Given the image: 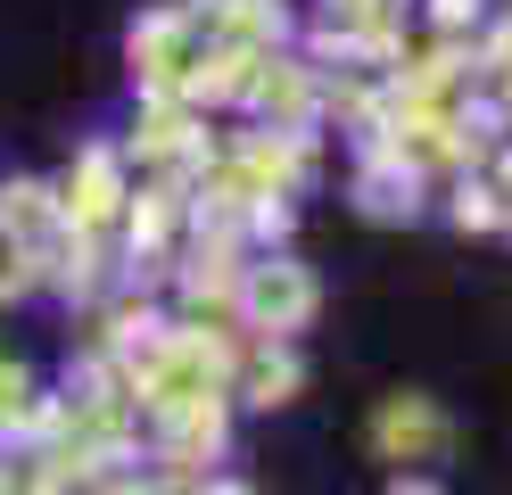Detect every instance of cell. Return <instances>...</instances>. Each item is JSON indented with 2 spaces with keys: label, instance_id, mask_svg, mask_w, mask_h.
<instances>
[{
  "label": "cell",
  "instance_id": "cell-1",
  "mask_svg": "<svg viewBox=\"0 0 512 495\" xmlns=\"http://www.w3.org/2000/svg\"><path fill=\"white\" fill-rule=\"evenodd\" d=\"M306 306H314V289H306V273H298V264H265V273L248 281V314L265 322V330L306 322Z\"/></svg>",
  "mask_w": 512,
  "mask_h": 495
},
{
  "label": "cell",
  "instance_id": "cell-2",
  "mask_svg": "<svg viewBox=\"0 0 512 495\" xmlns=\"http://www.w3.org/2000/svg\"><path fill=\"white\" fill-rule=\"evenodd\" d=\"M380 438H389V446H430V438H438V421H430L422 405H397L389 421H380Z\"/></svg>",
  "mask_w": 512,
  "mask_h": 495
},
{
  "label": "cell",
  "instance_id": "cell-3",
  "mask_svg": "<svg viewBox=\"0 0 512 495\" xmlns=\"http://www.w3.org/2000/svg\"><path fill=\"white\" fill-rule=\"evenodd\" d=\"M0 413H9V421L25 413V380H17V372H0Z\"/></svg>",
  "mask_w": 512,
  "mask_h": 495
},
{
  "label": "cell",
  "instance_id": "cell-4",
  "mask_svg": "<svg viewBox=\"0 0 512 495\" xmlns=\"http://www.w3.org/2000/svg\"><path fill=\"white\" fill-rule=\"evenodd\" d=\"M215 495H240V487H215Z\"/></svg>",
  "mask_w": 512,
  "mask_h": 495
}]
</instances>
